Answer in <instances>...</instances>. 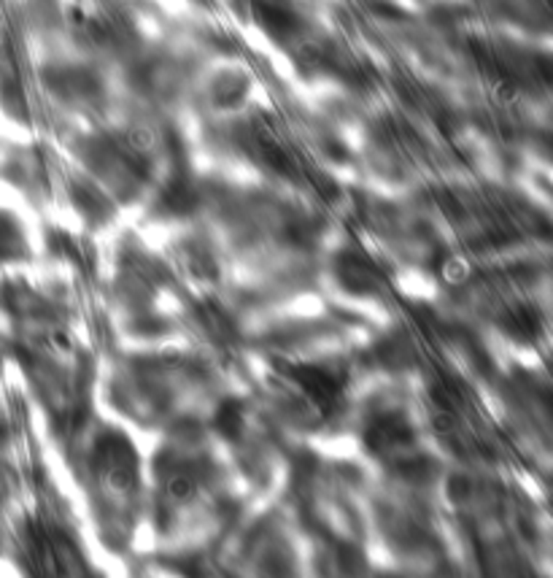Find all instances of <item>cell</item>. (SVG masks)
Returning a JSON list of instances; mask_svg holds the SVG:
<instances>
[{"label":"cell","mask_w":553,"mask_h":578,"mask_svg":"<svg viewBox=\"0 0 553 578\" xmlns=\"http://www.w3.org/2000/svg\"><path fill=\"white\" fill-rule=\"evenodd\" d=\"M197 489H200L197 475L186 473V470H176L165 481V497H167L170 505H186L189 500H195Z\"/></svg>","instance_id":"obj_1"},{"label":"cell","mask_w":553,"mask_h":578,"mask_svg":"<svg viewBox=\"0 0 553 578\" xmlns=\"http://www.w3.org/2000/svg\"><path fill=\"white\" fill-rule=\"evenodd\" d=\"M259 17H262L267 30H273L275 36L291 33L294 24H297V17L287 8H278V6H259Z\"/></svg>","instance_id":"obj_2"},{"label":"cell","mask_w":553,"mask_h":578,"mask_svg":"<svg viewBox=\"0 0 553 578\" xmlns=\"http://www.w3.org/2000/svg\"><path fill=\"white\" fill-rule=\"evenodd\" d=\"M222 427H225L227 433H229V430L235 433V430L241 427V413L235 411V408H225V416H222Z\"/></svg>","instance_id":"obj_3"}]
</instances>
